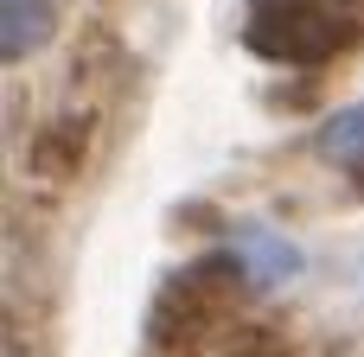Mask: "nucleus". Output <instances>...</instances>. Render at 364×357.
<instances>
[{
  "label": "nucleus",
  "instance_id": "obj_2",
  "mask_svg": "<svg viewBox=\"0 0 364 357\" xmlns=\"http://www.w3.org/2000/svg\"><path fill=\"white\" fill-rule=\"evenodd\" d=\"M58 32V0H0V57L26 64Z\"/></svg>",
  "mask_w": 364,
  "mask_h": 357
},
{
  "label": "nucleus",
  "instance_id": "obj_1",
  "mask_svg": "<svg viewBox=\"0 0 364 357\" xmlns=\"http://www.w3.org/2000/svg\"><path fill=\"white\" fill-rule=\"evenodd\" d=\"M358 32V0H250V13H243V45L288 70H314V64L352 51Z\"/></svg>",
  "mask_w": 364,
  "mask_h": 357
},
{
  "label": "nucleus",
  "instance_id": "obj_3",
  "mask_svg": "<svg viewBox=\"0 0 364 357\" xmlns=\"http://www.w3.org/2000/svg\"><path fill=\"white\" fill-rule=\"evenodd\" d=\"M320 147H326L333 160H346V166H364V109L333 115V121H326V134H320Z\"/></svg>",
  "mask_w": 364,
  "mask_h": 357
}]
</instances>
